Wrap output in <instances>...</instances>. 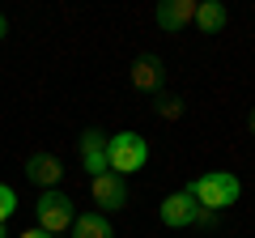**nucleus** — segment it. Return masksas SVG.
<instances>
[{
  "instance_id": "obj_1",
  "label": "nucleus",
  "mask_w": 255,
  "mask_h": 238,
  "mask_svg": "<svg viewBox=\"0 0 255 238\" xmlns=\"http://www.w3.org/2000/svg\"><path fill=\"white\" fill-rule=\"evenodd\" d=\"M187 192L196 196V204H200V209L221 213V209H230V204H238V196H243V183H238L234 174H226V170H213V174L191 179Z\"/></svg>"
},
{
  "instance_id": "obj_2",
  "label": "nucleus",
  "mask_w": 255,
  "mask_h": 238,
  "mask_svg": "<svg viewBox=\"0 0 255 238\" xmlns=\"http://www.w3.org/2000/svg\"><path fill=\"white\" fill-rule=\"evenodd\" d=\"M107 157H111V174H136V170H145V162H149V145H145V136L140 132H115V136L107 140Z\"/></svg>"
},
{
  "instance_id": "obj_3",
  "label": "nucleus",
  "mask_w": 255,
  "mask_h": 238,
  "mask_svg": "<svg viewBox=\"0 0 255 238\" xmlns=\"http://www.w3.org/2000/svg\"><path fill=\"white\" fill-rule=\"evenodd\" d=\"M34 217H38V230H47V234H64V230H73V221H77V204H73V196H64V192H43L38 196V204H34Z\"/></svg>"
},
{
  "instance_id": "obj_4",
  "label": "nucleus",
  "mask_w": 255,
  "mask_h": 238,
  "mask_svg": "<svg viewBox=\"0 0 255 238\" xmlns=\"http://www.w3.org/2000/svg\"><path fill=\"white\" fill-rule=\"evenodd\" d=\"M90 196H94V204H98V213L107 217V213H119L128 204V183L119 179V174H98V179H90Z\"/></svg>"
},
{
  "instance_id": "obj_5",
  "label": "nucleus",
  "mask_w": 255,
  "mask_h": 238,
  "mask_svg": "<svg viewBox=\"0 0 255 238\" xmlns=\"http://www.w3.org/2000/svg\"><path fill=\"white\" fill-rule=\"evenodd\" d=\"M162 226H170V230H183V226H191L196 221V213H200V204H196V196L187 192V187H179V192H170L162 200Z\"/></svg>"
},
{
  "instance_id": "obj_6",
  "label": "nucleus",
  "mask_w": 255,
  "mask_h": 238,
  "mask_svg": "<svg viewBox=\"0 0 255 238\" xmlns=\"http://www.w3.org/2000/svg\"><path fill=\"white\" fill-rule=\"evenodd\" d=\"M153 21L166 30V34H179L183 26L196 21V0H162L153 9Z\"/></svg>"
},
{
  "instance_id": "obj_7",
  "label": "nucleus",
  "mask_w": 255,
  "mask_h": 238,
  "mask_svg": "<svg viewBox=\"0 0 255 238\" xmlns=\"http://www.w3.org/2000/svg\"><path fill=\"white\" fill-rule=\"evenodd\" d=\"M132 85H136L140 94H149V98L166 85V68H162V60H157L153 51L136 55V64H132Z\"/></svg>"
},
{
  "instance_id": "obj_8",
  "label": "nucleus",
  "mask_w": 255,
  "mask_h": 238,
  "mask_svg": "<svg viewBox=\"0 0 255 238\" xmlns=\"http://www.w3.org/2000/svg\"><path fill=\"white\" fill-rule=\"evenodd\" d=\"M60 174H64V162L55 153H30L26 157V179L34 187H43V192H51L60 183Z\"/></svg>"
},
{
  "instance_id": "obj_9",
  "label": "nucleus",
  "mask_w": 255,
  "mask_h": 238,
  "mask_svg": "<svg viewBox=\"0 0 255 238\" xmlns=\"http://www.w3.org/2000/svg\"><path fill=\"white\" fill-rule=\"evenodd\" d=\"M226 21H230V13L221 0H196V30L200 34H221Z\"/></svg>"
},
{
  "instance_id": "obj_10",
  "label": "nucleus",
  "mask_w": 255,
  "mask_h": 238,
  "mask_svg": "<svg viewBox=\"0 0 255 238\" xmlns=\"http://www.w3.org/2000/svg\"><path fill=\"white\" fill-rule=\"evenodd\" d=\"M68 234L73 238H115V230H111V221L102 217V213H81Z\"/></svg>"
},
{
  "instance_id": "obj_11",
  "label": "nucleus",
  "mask_w": 255,
  "mask_h": 238,
  "mask_svg": "<svg viewBox=\"0 0 255 238\" xmlns=\"http://www.w3.org/2000/svg\"><path fill=\"white\" fill-rule=\"evenodd\" d=\"M153 111L166 119V123H174V119H183V111H187V102L179 98V94H170V90H157L153 94Z\"/></svg>"
},
{
  "instance_id": "obj_12",
  "label": "nucleus",
  "mask_w": 255,
  "mask_h": 238,
  "mask_svg": "<svg viewBox=\"0 0 255 238\" xmlns=\"http://www.w3.org/2000/svg\"><path fill=\"white\" fill-rule=\"evenodd\" d=\"M107 140H111V136H107L102 128H85V132H81V157H85V153H107Z\"/></svg>"
},
{
  "instance_id": "obj_13",
  "label": "nucleus",
  "mask_w": 255,
  "mask_h": 238,
  "mask_svg": "<svg viewBox=\"0 0 255 238\" xmlns=\"http://www.w3.org/2000/svg\"><path fill=\"white\" fill-rule=\"evenodd\" d=\"M13 213H17V192H13L9 183H0V226H4Z\"/></svg>"
},
{
  "instance_id": "obj_14",
  "label": "nucleus",
  "mask_w": 255,
  "mask_h": 238,
  "mask_svg": "<svg viewBox=\"0 0 255 238\" xmlns=\"http://www.w3.org/2000/svg\"><path fill=\"white\" fill-rule=\"evenodd\" d=\"M191 226H204V230H213V226H217V213H213V209H200Z\"/></svg>"
},
{
  "instance_id": "obj_15",
  "label": "nucleus",
  "mask_w": 255,
  "mask_h": 238,
  "mask_svg": "<svg viewBox=\"0 0 255 238\" xmlns=\"http://www.w3.org/2000/svg\"><path fill=\"white\" fill-rule=\"evenodd\" d=\"M17 238H51V234H47V230H38V226H34V230H26V234H17Z\"/></svg>"
},
{
  "instance_id": "obj_16",
  "label": "nucleus",
  "mask_w": 255,
  "mask_h": 238,
  "mask_svg": "<svg viewBox=\"0 0 255 238\" xmlns=\"http://www.w3.org/2000/svg\"><path fill=\"white\" fill-rule=\"evenodd\" d=\"M0 38H9V17L0 13Z\"/></svg>"
},
{
  "instance_id": "obj_17",
  "label": "nucleus",
  "mask_w": 255,
  "mask_h": 238,
  "mask_svg": "<svg viewBox=\"0 0 255 238\" xmlns=\"http://www.w3.org/2000/svg\"><path fill=\"white\" fill-rule=\"evenodd\" d=\"M251 136H255V111H251Z\"/></svg>"
},
{
  "instance_id": "obj_18",
  "label": "nucleus",
  "mask_w": 255,
  "mask_h": 238,
  "mask_svg": "<svg viewBox=\"0 0 255 238\" xmlns=\"http://www.w3.org/2000/svg\"><path fill=\"white\" fill-rule=\"evenodd\" d=\"M0 238H4V226H0Z\"/></svg>"
}]
</instances>
